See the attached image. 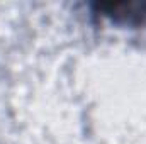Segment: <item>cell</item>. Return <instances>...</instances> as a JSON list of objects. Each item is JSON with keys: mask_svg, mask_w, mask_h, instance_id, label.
<instances>
[{"mask_svg": "<svg viewBox=\"0 0 146 144\" xmlns=\"http://www.w3.org/2000/svg\"><path fill=\"white\" fill-rule=\"evenodd\" d=\"M97 9L117 22L124 24H143L146 22V3H99Z\"/></svg>", "mask_w": 146, "mask_h": 144, "instance_id": "cell-1", "label": "cell"}]
</instances>
